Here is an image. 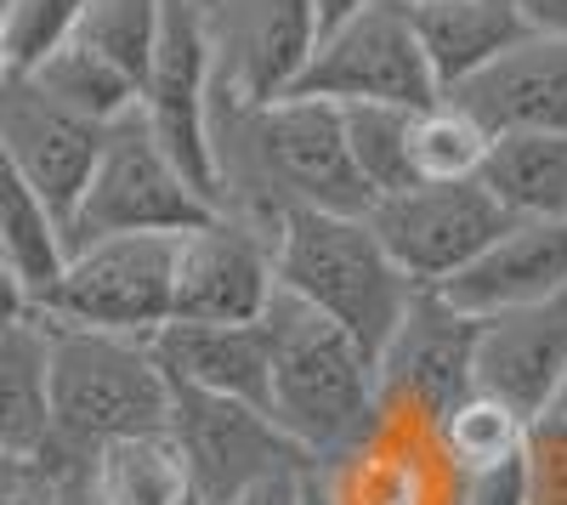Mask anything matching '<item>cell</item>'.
Masks as SVG:
<instances>
[{
    "mask_svg": "<svg viewBox=\"0 0 567 505\" xmlns=\"http://www.w3.org/2000/svg\"><path fill=\"white\" fill-rule=\"evenodd\" d=\"M159 18H165V0H85L74 40H85L91 52H103L114 69H125L136 80V97H142V74H148V58H154Z\"/></svg>",
    "mask_w": 567,
    "mask_h": 505,
    "instance_id": "obj_25",
    "label": "cell"
},
{
    "mask_svg": "<svg viewBox=\"0 0 567 505\" xmlns=\"http://www.w3.org/2000/svg\"><path fill=\"white\" fill-rule=\"evenodd\" d=\"M216 97L278 103L290 97L318 45V0H216L205 12Z\"/></svg>",
    "mask_w": 567,
    "mask_h": 505,
    "instance_id": "obj_10",
    "label": "cell"
},
{
    "mask_svg": "<svg viewBox=\"0 0 567 505\" xmlns=\"http://www.w3.org/2000/svg\"><path fill=\"white\" fill-rule=\"evenodd\" d=\"M516 7H523L534 34H561L567 40V0H516Z\"/></svg>",
    "mask_w": 567,
    "mask_h": 505,
    "instance_id": "obj_31",
    "label": "cell"
},
{
    "mask_svg": "<svg viewBox=\"0 0 567 505\" xmlns=\"http://www.w3.org/2000/svg\"><path fill=\"white\" fill-rule=\"evenodd\" d=\"M483 154H488V131L471 120L460 103L437 97V103L414 109V120H409L414 182H477Z\"/></svg>",
    "mask_w": 567,
    "mask_h": 505,
    "instance_id": "obj_23",
    "label": "cell"
},
{
    "mask_svg": "<svg viewBox=\"0 0 567 505\" xmlns=\"http://www.w3.org/2000/svg\"><path fill=\"white\" fill-rule=\"evenodd\" d=\"M556 290H567V216L511 221L477 261L460 267L449 285H437V296H449L471 318L528 307Z\"/></svg>",
    "mask_w": 567,
    "mask_h": 505,
    "instance_id": "obj_16",
    "label": "cell"
},
{
    "mask_svg": "<svg viewBox=\"0 0 567 505\" xmlns=\"http://www.w3.org/2000/svg\"><path fill=\"white\" fill-rule=\"evenodd\" d=\"M205 216L216 210L182 176V165L159 148L148 120L131 109L103 131L91 182L69 216V250L91 239H120V234H182V227H194Z\"/></svg>",
    "mask_w": 567,
    "mask_h": 505,
    "instance_id": "obj_3",
    "label": "cell"
},
{
    "mask_svg": "<svg viewBox=\"0 0 567 505\" xmlns=\"http://www.w3.org/2000/svg\"><path fill=\"white\" fill-rule=\"evenodd\" d=\"M307 477H312V472H278V477H261V483H250L245 494H233L227 505H301V499H307Z\"/></svg>",
    "mask_w": 567,
    "mask_h": 505,
    "instance_id": "obj_30",
    "label": "cell"
},
{
    "mask_svg": "<svg viewBox=\"0 0 567 505\" xmlns=\"http://www.w3.org/2000/svg\"><path fill=\"white\" fill-rule=\"evenodd\" d=\"M301 505H329V499H323V488H318L312 477H307V499H301Z\"/></svg>",
    "mask_w": 567,
    "mask_h": 505,
    "instance_id": "obj_36",
    "label": "cell"
},
{
    "mask_svg": "<svg viewBox=\"0 0 567 505\" xmlns=\"http://www.w3.org/2000/svg\"><path fill=\"white\" fill-rule=\"evenodd\" d=\"M187 472L165 432L154 437H125L97 454V505H182Z\"/></svg>",
    "mask_w": 567,
    "mask_h": 505,
    "instance_id": "obj_22",
    "label": "cell"
},
{
    "mask_svg": "<svg viewBox=\"0 0 567 505\" xmlns=\"http://www.w3.org/2000/svg\"><path fill=\"white\" fill-rule=\"evenodd\" d=\"M210 97H216V74H210L205 12H194L187 0H165L154 58H148V74H142L136 114L148 120V131L159 136V148L182 165V176L194 182L199 199L216 210V176H210Z\"/></svg>",
    "mask_w": 567,
    "mask_h": 505,
    "instance_id": "obj_9",
    "label": "cell"
},
{
    "mask_svg": "<svg viewBox=\"0 0 567 505\" xmlns=\"http://www.w3.org/2000/svg\"><path fill=\"white\" fill-rule=\"evenodd\" d=\"M12 69V58H7V23H0V74Z\"/></svg>",
    "mask_w": 567,
    "mask_h": 505,
    "instance_id": "obj_37",
    "label": "cell"
},
{
    "mask_svg": "<svg viewBox=\"0 0 567 505\" xmlns=\"http://www.w3.org/2000/svg\"><path fill=\"white\" fill-rule=\"evenodd\" d=\"M85 0H0V23H7V58L12 69H34L45 52L74 34Z\"/></svg>",
    "mask_w": 567,
    "mask_h": 505,
    "instance_id": "obj_27",
    "label": "cell"
},
{
    "mask_svg": "<svg viewBox=\"0 0 567 505\" xmlns=\"http://www.w3.org/2000/svg\"><path fill=\"white\" fill-rule=\"evenodd\" d=\"M272 272H278V290H290L323 318H336L369 352L386 347L409 296L420 290L403 279V267L369 227V216H341V210L284 216V227L272 234Z\"/></svg>",
    "mask_w": 567,
    "mask_h": 505,
    "instance_id": "obj_2",
    "label": "cell"
},
{
    "mask_svg": "<svg viewBox=\"0 0 567 505\" xmlns=\"http://www.w3.org/2000/svg\"><path fill=\"white\" fill-rule=\"evenodd\" d=\"M256 324L267 341V415L307 449L312 466L336 461L381 409L374 352L290 290H272Z\"/></svg>",
    "mask_w": 567,
    "mask_h": 505,
    "instance_id": "obj_1",
    "label": "cell"
},
{
    "mask_svg": "<svg viewBox=\"0 0 567 505\" xmlns=\"http://www.w3.org/2000/svg\"><path fill=\"white\" fill-rule=\"evenodd\" d=\"M471 352H477V318L420 285L386 347L374 352V381H381V398L449 415L471 392Z\"/></svg>",
    "mask_w": 567,
    "mask_h": 505,
    "instance_id": "obj_13",
    "label": "cell"
},
{
    "mask_svg": "<svg viewBox=\"0 0 567 505\" xmlns=\"http://www.w3.org/2000/svg\"><path fill=\"white\" fill-rule=\"evenodd\" d=\"M0 505H29V461L0 449Z\"/></svg>",
    "mask_w": 567,
    "mask_h": 505,
    "instance_id": "obj_32",
    "label": "cell"
},
{
    "mask_svg": "<svg viewBox=\"0 0 567 505\" xmlns=\"http://www.w3.org/2000/svg\"><path fill=\"white\" fill-rule=\"evenodd\" d=\"M103 131L109 125H91L74 109H63L29 69L0 74V154L52 205V216L63 221V239H69V216L91 182V165H97Z\"/></svg>",
    "mask_w": 567,
    "mask_h": 505,
    "instance_id": "obj_12",
    "label": "cell"
},
{
    "mask_svg": "<svg viewBox=\"0 0 567 505\" xmlns=\"http://www.w3.org/2000/svg\"><path fill=\"white\" fill-rule=\"evenodd\" d=\"M34 301H29V285L18 279V267L0 256V318H18V312H29Z\"/></svg>",
    "mask_w": 567,
    "mask_h": 505,
    "instance_id": "obj_33",
    "label": "cell"
},
{
    "mask_svg": "<svg viewBox=\"0 0 567 505\" xmlns=\"http://www.w3.org/2000/svg\"><path fill=\"white\" fill-rule=\"evenodd\" d=\"M171 261L176 234H120L74 245L58 279L34 290V312L80 330L154 336L159 324H171Z\"/></svg>",
    "mask_w": 567,
    "mask_h": 505,
    "instance_id": "obj_4",
    "label": "cell"
},
{
    "mask_svg": "<svg viewBox=\"0 0 567 505\" xmlns=\"http://www.w3.org/2000/svg\"><path fill=\"white\" fill-rule=\"evenodd\" d=\"M409 120H414V109H386V103H352V109H341L347 154H352V171L363 176L369 199H386L398 188H414Z\"/></svg>",
    "mask_w": 567,
    "mask_h": 505,
    "instance_id": "obj_24",
    "label": "cell"
},
{
    "mask_svg": "<svg viewBox=\"0 0 567 505\" xmlns=\"http://www.w3.org/2000/svg\"><path fill=\"white\" fill-rule=\"evenodd\" d=\"M171 387H199L267 409V341L261 324H159L148 336Z\"/></svg>",
    "mask_w": 567,
    "mask_h": 505,
    "instance_id": "obj_17",
    "label": "cell"
},
{
    "mask_svg": "<svg viewBox=\"0 0 567 505\" xmlns=\"http://www.w3.org/2000/svg\"><path fill=\"white\" fill-rule=\"evenodd\" d=\"M369 0H318V34L323 29H336L341 18H352V12H363Z\"/></svg>",
    "mask_w": 567,
    "mask_h": 505,
    "instance_id": "obj_34",
    "label": "cell"
},
{
    "mask_svg": "<svg viewBox=\"0 0 567 505\" xmlns=\"http://www.w3.org/2000/svg\"><path fill=\"white\" fill-rule=\"evenodd\" d=\"M409 18L425 63L437 74V91H454L460 80L534 34L516 0H409Z\"/></svg>",
    "mask_w": 567,
    "mask_h": 505,
    "instance_id": "obj_18",
    "label": "cell"
},
{
    "mask_svg": "<svg viewBox=\"0 0 567 505\" xmlns=\"http://www.w3.org/2000/svg\"><path fill=\"white\" fill-rule=\"evenodd\" d=\"M278 290L272 239L233 216H205L176 234L171 318L182 324H256Z\"/></svg>",
    "mask_w": 567,
    "mask_h": 505,
    "instance_id": "obj_11",
    "label": "cell"
},
{
    "mask_svg": "<svg viewBox=\"0 0 567 505\" xmlns=\"http://www.w3.org/2000/svg\"><path fill=\"white\" fill-rule=\"evenodd\" d=\"M477 182L511 221L567 216V131H505V136H488Z\"/></svg>",
    "mask_w": 567,
    "mask_h": 505,
    "instance_id": "obj_20",
    "label": "cell"
},
{
    "mask_svg": "<svg viewBox=\"0 0 567 505\" xmlns=\"http://www.w3.org/2000/svg\"><path fill=\"white\" fill-rule=\"evenodd\" d=\"M550 415H561V421H567V375H561V387H556V403H550Z\"/></svg>",
    "mask_w": 567,
    "mask_h": 505,
    "instance_id": "obj_35",
    "label": "cell"
},
{
    "mask_svg": "<svg viewBox=\"0 0 567 505\" xmlns=\"http://www.w3.org/2000/svg\"><path fill=\"white\" fill-rule=\"evenodd\" d=\"M460 505H534V494H528V461H523V454H511V461H499V466L465 472Z\"/></svg>",
    "mask_w": 567,
    "mask_h": 505,
    "instance_id": "obj_29",
    "label": "cell"
},
{
    "mask_svg": "<svg viewBox=\"0 0 567 505\" xmlns=\"http://www.w3.org/2000/svg\"><path fill=\"white\" fill-rule=\"evenodd\" d=\"M182 505H199V494H187V499H182Z\"/></svg>",
    "mask_w": 567,
    "mask_h": 505,
    "instance_id": "obj_39",
    "label": "cell"
},
{
    "mask_svg": "<svg viewBox=\"0 0 567 505\" xmlns=\"http://www.w3.org/2000/svg\"><path fill=\"white\" fill-rule=\"evenodd\" d=\"M369 227L381 234L409 285L437 290L505 234L511 216L483 194V182H414L374 199Z\"/></svg>",
    "mask_w": 567,
    "mask_h": 505,
    "instance_id": "obj_8",
    "label": "cell"
},
{
    "mask_svg": "<svg viewBox=\"0 0 567 505\" xmlns=\"http://www.w3.org/2000/svg\"><path fill=\"white\" fill-rule=\"evenodd\" d=\"M561 375H567V290L477 318L471 392H488L511 403L523 421H539L550 415Z\"/></svg>",
    "mask_w": 567,
    "mask_h": 505,
    "instance_id": "obj_14",
    "label": "cell"
},
{
    "mask_svg": "<svg viewBox=\"0 0 567 505\" xmlns=\"http://www.w3.org/2000/svg\"><path fill=\"white\" fill-rule=\"evenodd\" d=\"M187 7H194V12H210V7H216V0H187Z\"/></svg>",
    "mask_w": 567,
    "mask_h": 505,
    "instance_id": "obj_38",
    "label": "cell"
},
{
    "mask_svg": "<svg viewBox=\"0 0 567 505\" xmlns=\"http://www.w3.org/2000/svg\"><path fill=\"white\" fill-rule=\"evenodd\" d=\"M29 74L52 91L63 109H74L91 125H114L120 114L136 109V80L125 69H114L103 52H91V45L74 40V34L58 45V52H45Z\"/></svg>",
    "mask_w": 567,
    "mask_h": 505,
    "instance_id": "obj_21",
    "label": "cell"
},
{
    "mask_svg": "<svg viewBox=\"0 0 567 505\" xmlns=\"http://www.w3.org/2000/svg\"><path fill=\"white\" fill-rule=\"evenodd\" d=\"M312 483L329 505H460L465 494V472L443 449V415L398 398H381L374 426L336 461L312 466Z\"/></svg>",
    "mask_w": 567,
    "mask_h": 505,
    "instance_id": "obj_6",
    "label": "cell"
},
{
    "mask_svg": "<svg viewBox=\"0 0 567 505\" xmlns=\"http://www.w3.org/2000/svg\"><path fill=\"white\" fill-rule=\"evenodd\" d=\"M165 437L199 505H227L233 494H245L250 483L278 477V472H312L307 449L267 409L221 398V392H199V387H171Z\"/></svg>",
    "mask_w": 567,
    "mask_h": 505,
    "instance_id": "obj_7",
    "label": "cell"
},
{
    "mask_svg": "<svg viewBox=\"0 0 567 505\" xmlns=\"http://www.w3.org/2000/svg\"><path fill=\"white\" fill-rule=\"evenodd\" d=\"M523 461H528V494H534V505H567V421L561 415L528 421Z\"/></svg>",
    "mask_w": 567,
    "mask_h": 505,
    "instance_id": "obj_28",
    "label": "cell"
},
{
    "mask_svg": "<svg viewBox=\"0 0 567 505\" xmlns=\"http://www.w3.org/2000/svg\"><path fill=\"white\" fill-rule=\"evenodd\" d=\"M523 437H528V421L488 392H465L443 415V449L460 472H483V466L511 461V454H523Z\"/></svg>",
    "mask_w": 567,
    "mask_h": 505,
    "instance_id": "obj_26",
    "label": "cell"
},
{
    "mask_svg": "<svg viewBox=\"0 0 567 505\" xmlns=\"http://www.w3.org/2000/svg\"><path fill=\"white\" fill-rule=\"evenodd\" d=\"M52 432V324L29 307L0 318V449L34 461Z\"/></svg>",
    "mask_w": 567,
    "mask_h": 505,
    "instance_id": "obj_19",
    "label": "cell"
},
{
    "mask_svg": "<svg viewBox=\"0 0 567 505\" xmlns=\"http://www.w3.org/2000/svg\"><path fill=\"white\" fill-rule=\"evenodd\" d=\"M460 103L488 136L505 131H567V40L561 34H528L511 52H499L488 69L443 91Z\"/></svg>",
    "mask_w": 567,
    "mask_h": 505,
    "instance_id": "obj_15",
    "label": "cell"
},
{
    "mask_svg": "<svg viewBox=\"0 0 567 505\" xmlns=\"http://www.w3.org/2000/svg\"><path fill=\"white\" fill-rule=\"evenodd\" d=\"M290 97L318 103H386V109H425L437 103V74L420 52V34L409 18V0H369L363 12L323 29L312 45V63L301 69Z\"/></svg>",
    "mask_w": 567,
    "mask_h": 505,
    "instance_id": "obj_5",
    "label": "cell"
}]
</instances>
